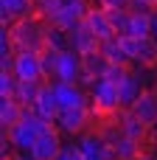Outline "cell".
Here are the masks:
<instances>
[{
    "instance_id": "obj_24",
    "label": "cell",
    "mask_w": 157,
    "mask_h": 160,
    "mask_svg": "<svg viewBox=\"0 0 157 160\" xmlns=\"http://www.w3.org/2000/svg\"><path fill=\"white\" fill-rule=\"evenodd\" d=\"M110 14V22L115 28V34H129V17H132V8H107Z\"/></svg>"
},
{
    "instance_id": "obj_25",
    "label": "cell",
    "mask_w": 157,
    "mask_h": 160,
    "mask_svg": "<svg viewBox=\"0 0 157 160\" xmlns=\"http://www.w3.org/2000/svg\"><path fill=\"white\" fill-rule=\"evenodd\" d=\"M39 56H42V70H45V79H53V76H56L59 51H56V48H51V45H45V48L39 51Z\"/></svg>"
},
{
    "instance_id": "obj_2",
    "label": "cell",
    "mask_w": 157,
    "mask_h": 160,
    "mask_svg": "<svg viewBox=\"0 0 157 160\" xmlns=\"http://www.w3.org/2000/svg\"><path fill=\"white\" fill-rule=\"evenodd\" d=\"M48 129H51V121L39 118L34 110H25L22 121H20L17 127H11V129L6 132V138H8V143H11L14 149H20V152H31V146L37 143V138H39L42 132H48Z\"/></svg>"
},
{
    "instance_id": "obj_27",
    "label": "cell",
    "mask_w": 157,
    "mask_h": 160,
    "mask_svg": "<svg viewBox=\"0 0 157 160\" xmlns=\"http://www.w3.org/2000/svg\"><path fill=\"white\" fill-rule=\"evenodd\" d=\"M48 45H51V48H56V51H67V48H70V34H67V31H62V28L48 25Z\"/></svg>"
},
{
    "instance_id": "obj_5",
    "label": "cell",
    "mask_w": 157,
    "mask_h": 160,
    "mask_svg": "<svg viewBox=\"0 0 157 160\" xmlns=\"http://www.w3.org/2000/svg\"><path fill=\"white\" fill-rule=\"evenodd\" d=\"M90 8H93V0H65V6L48 20V25L62 28V31H73L79 22H84Z\"/></svg>"
},
{
    "instance_id": "obj_22",
    "label": "cell",
    "mask_w": 157,
    "mask_h": 160,
    "mask_svg": "<svg viewBox=\"0 0 157 160\" xmlns=\"http://www.w3.org/2000/svg\"><path fill=\"white\" fill-rule=\"evenodd\" d=\"M101 53H104L112 65H132V62H129V53H126L124 45H121V37H112V39L101 42Z\"/></svg>"
},
{
    "instance_id": "obj_6",
    "label": "cell",
    "mask_w": 157,
    "mask_h": 160,
    "mask_svg": "<svg viewBox=\"0 0 157 160\" xmlns=\"http://www.w3.org/2000/svg\"><path fill=\"white\" fill-rule=\"evenodd\" d=\"M11 73H14L20 82H42V79H45L42 56H39L37 51H17Z\"/></svg>"
},
{
    "instance_id": "obj_17",
    "label": "cell",
    "mask_w": 157,
    "mask_h": 160,
    "mask_svg": "<svg viewBox=\"0 0 157 160\" xmlns=\"http://www.w3.org/2000/svg\"><path fill=\"white\" fill-rule=\"evenodd\" d=\"M118 127H121V132L124 135H129V138H135V141H146L149 138V132H152V127L149 124H143L132 110H121V115H118Z\"/></svg>"
},
{
    "instance_id": "obj_16",
    "label": "cell",
    "mask_w": 157,
    "mask_h": 160,
    "mask_svg": "<svg viewBox=\"0 0 157 160\" xmlns=\"http://www.w3.org/2000/svg\"><path fill=\"white\" fill-rule=\"evenodd\" d=\"M31 110H34L39 118L56 124L62 107H59V101H56V90H53V84H42V93H39V98H37V104H34Z\"/></svg>"
},
{
    "instance_id": "obj_34",
    "label": "cell",
    "mask_w": 157,
    "mask_h": 160,
    "mask_svg": "<svg viewBox=\"0 0 157 160\" xmlns=\"http://www.w3.org/2000/svg\"><path fill=\"white\" fill-rule=\"evenodd\" d=\"M135 160H157V158H152V155H140V158H135Z\"/></svg>"
},
{
    "instance_id": "obj_1",
    "label": "cell",
    "mask_w": 157,
    "mask_h": 160,
    "mask_svg": "<svg viewBox=\"0 0 157 160\" xmlns=\"http://www.w3.org/2000/svg\"><path fill=\"white\" fill-rule=\"evenodd\" d=\"M11 31V42L17 51H42L48 45V25L42 17H25V20H17L14 25H8Z\"/></svg>"
},
{
    "instance_id": "obj_28",
    "label": "cell",
    "mask_w": 157,
    "mask_h": 160,
    "mask_svg": "<svg viewBox=\"0 0 157 160\" xmlns=\"http://www.w3.org/2000/svg\"><path fill=\"white\" fill-rule=\"evenodd\" d=\"M65 6V0H34V8H37V17H42L45 22Z\"/></svg>"
},
{
    "instance_id": "obj_32",
    "label": "cell",
    "mask_w": 157,
    "mask_h": 160,
    "mask_svg": "<svg viewBox=\"0 0 157 160\" xmlns=\"http://www.w3.org/2000/svg\"><path fill=\"white\" fill-rule=\"evenodd\" d=\"M132 0H93V6H101V8H129Z\"/></svg>"
},
{
    "instance_id": "obj_19",
    "label": "cell",
    "mask_w": 157,
    "mask_h": 160,
    "mask_svg": "<svg viewBox=\"0 0 157 160\" xmlns=\"http://www.w3.org/2000/svg\"><path fill=\"white\" fill-rule=\"evenodd\" d=\"M129 110H132V112H135L143 124H149V127H152V124L157 121V93L143 90V96H140V98H138Z\"/></svg>"
},
{
    "instance_id": "obj_9",
    "label": "cell",
    "mask_w": 157,
    "mask_h": 160,
    "mask_svg": "<svg viewBox=\"0 0 157 160\" xmlns=\"http://www.w3.org/2000/svg\"><path fill=\"white\" fill-rule=\"evenodd\" d=\"M62 138H59V129H48V132H42L39 138H37V143L31 146V158L34 160H56L59 158V152H62Z\"/></svg>"
},
{
    "instance_id": "obj_14",
    "label": "cell",
    "mask_w": 157,
    "mask_h": 160,
    "mask_svg": "<svg viewBox=\"0 0 157 160\" xmlns=\"http://www.w3.org/2000/svg\"><path fill=\"white\" fill-rule=\"evenodd\" d=\"M37 8H34V0H0V20L3 25H14L17 20H25V17H34Z\"/></svg>"
},
{
    "instance_id": "obj_10",
    "label": "cell",
    "mask_w": 157,
    "mask_h": 160,
    "mask_svg": "<svg viewBox=\"0 0 157 160\" xmlns=\"http://www.w3.org/2000/svg\"><path fill=\"white\" fill-rule=\"evenodd\" d=\"M56 82H79L81 79V56L67 48V51H59V62H56Z\"/></svg>"
},
{
    "instance_id": "obj_21",
    "label": "cell",
    "mask_w": 157,
    "mask_h": 160,
    "mask_svg": "<svg viewBox=\"0 0 157 160\" xmlns=\"http://www.w3.org/2000/svg\"><path fill=\"white\" fill-rule=\"evenodd\" d=\"M152 31H155V14L132 11V17H129V34L132 37H152Z\"/></svg>"
},
{
    "instance_id": "obj_31",
    "label": "cell",
    "mask_w": 157,
    "mask_h": 160,
    "mask_svg": "<svg viewBox=\"0 0 157 160\" xmlns=\"http://www.w3.org/2000/svg\"><path fill=\"white\" fill-rule=\"evenodd\" d=\"M132 11H146V14H157V0H132L129 3Z\"/></svg>"
},
{
    "instance_id": "obj_3",
    "label": "cell",
    "mask_w": 157,
    "mask_h": 160,
    "mask_svg": "<svg viewBox=\"0 0 157 160\" xmlns=\"http://www.w3.org/2000/svg\"><path fill=\"white\" fill-rule=\"evenodd\" d=\"M90 107L96 115H115L124 110L121 104V90L115 82L110 79H96V84L90 87Z\"/></svg>"
},
{
    "instance_id": "obj_33",
    "label": "cell",
    "mask_w": 157,
    "mask_h": 160,
    "mask_svg": "<svg viewBox=\"0 0 157 160\" xmlns=\"http://www.w3.org/2000/svg\"><path fill=\"white\" fill-rule=\"evenodd\" d=\"M11 160H34L31 155H17V158H11Z\"/></svg>"
},
{
    "instance_id": "obj_36",
    "label": "cell",
    "mask_w": 157,
    "mask_h": 160,
    "mask_svg": "<svg viewBox=\"0 0 157 160\" xmlns=\"http://www.w3.org/2000/svg\"><path fill=\"white\" fill-rule=\"evenodd\" d=\"M152 135H155V138H157V121H155V124H152Z\"/></svg>"
},
{
    "instance_id": "obj_37",
    "label": "cell",
    "mask_w": 157,
    "mask_h": 160,
    "mask_svg": "<svg viewBox=\"0 0 157 160\" xmlns=\"http://www.w3.org/2000/svg\"><path fill=\"white\" fill-rule=\"evenodd\" d=\"M3 160H6V158H3Z\"/></svg>"
},
{
    "instance_id": "obj_26",
    "label": "cell",
    "mask_w": 157,
    "mask_h": 160,
    "mask_svg": "<svg viewBox=\"0 0 157 160\" xmlns=\"http://www.w3.org/2000/svg\"><path fill=\"white\" fill-rule=\"evenodd\" d=\"M17 84H20V79L11 70H0V98H14L17 96Z\"/></svg>"
},
{
    "instance_id": "obj_11",
    "label": "cell",
    "mask_w": 157,
    "mask_h": 160,
    "mask_svg": "<svg viewBox=\"0 0 157 160\" xmlns=\"http://www.w3.org/2000/svg\"><path fill=\"white\" fill-rule=\"evenodd\" d=\"M53 90H56V101L62 110H73V107H87V96L81 90V84L76 82H53Z\"/></svg>"
},
{
    "instance_id": "obj_29",
    "label": "cell",
    "mask_w": 157,
    "mask_h": 160,
    "mask_svg": "<svg viewBox=\"0 0 157 160\" xmlns=\"http://www.w3.org/2000/svg\"><path fill=\"white\" fill-rule=\"evenodd\" d=\"M126 76H129V65H112V62H110V68L104 70V76H101V79H110V82L121 84Z\"/></svg>"
},
{
    "instance_id": "obj_15",
    "label": "cell",
    "mask_w": 157,
    "mask_h": 160,
    "mask_svg": "<svg viewBox=\"0 0 157 160\" xmlns=\"http://www.w3.org/2000/svg\"><path fill=\"white\" fill-rule=\"evenodd\" d=\"M79 149H81L84 160H115L112 146L104 141V135H81Z\"/></svg>"
},
{
    "instance_id": "obj_13",
    "label": "cell",
    "mask_w": 157,
    "mask_h": 160,
    "mask_svg": "<svg viewBox=\"0 0 157 160\" xmlns=\"http://www.w3.org/2000/svg\"><path fill=\"white\" fill-rule=\"evenodd\" d=\"M84 25L101 39V42H107V39H112V37H118L115 34V28H112V22H110V14H107V8H101V6H93L90 8V14L84 17Z\"/></svg>"
},
{
    "instance_id": "obj_8",
    "label": "cell",
    "mask_w": 157,
    "mask_h": 160,
    "mask_svg": "<svg viewBox=\"0 0 157 160\" xmlns=\"http://www.w3.org/2000/svg\"><path fill=\"white\" fill-rule=\"evenodd\" d=\"M104 141L112 146L115 160H135V158H140V141H135V138L124 135V132H121V127H118V129H112V132H107V135H104Z\"/></svg>"
},
{
    "instance_id": "obj_23",
    "label": "cell",
    "mask_w": 157,
    "mask_h": 160,
    "mask_svg": "<svg viewBox=\"0 0 157 160\" xmlns=\"http://www.w3.org/2000/svg\"><path fill=\"white\" fill-rule=\"evenodd\" d=\"M42 84H45V82H20V84H17V96H14V98H17L22 107H28V110H31V107L37 104L39 93H42Z\"/></svg>"
},
{
    "instance_id": "obj_18",
    "label": "cell",
    "mask_w": 157,
    "mask_h": 160,
    "mask_svg": "<svg viewBox=\"0 0 157 160\" xmlns=\"http://www.w3.org/2000/svg\"><path fill=\"white\" fill-rule=\"evenodd\" d=\"M25 110L28 107H22L17 98H0V127H3V132H8L11 127H17L22 121Z\"/></svg>"
},
{
    "instance_id": "obj_35",
    "label": "cell",
    "mask_w": 157,
    "mask_h": 160,
    "mask_svg": "<svg viewBox=\"0 0 157 160\" xmlns=\"http://www.w3.org/2000/svg\"><path fill=\"white\" fill-rule=\"evenodd\" d=\"M152 37L157 39V14H155V31H152Z\"/></svg>"
},
{
    "instance_id": "obj_30",
    "label": "cell",
    "mask_w": 157,
    "mask_h": 160,
    "mask_svg": "<svg viewBox=\"0 0 157 160\" xmlns=\"http://www.w3.org/2000/svg\"><path fill=\"white\" fill-rule=\"evenodd\" d=\"M56 160H84V155H81L79 143H65V146H62V152H59V158H56Z\"/></svg>"
},
{
    "instance_id": "obj_7",
    "label": "cell",
    "mask_w": 157,
    "mask_h": 160,
    "mask_svg": "<svg viewBox=\"0 0 157 160\" xmlns=\"http://www.w3.org/2000/svg\"><path fill=\"white\" fill-rule=\"evenodd\" d=\"M90 124V107H73V110H62L56 118V129L65 135H81Z\"/></svg>"
},
{
    "instance_id": "obj_4",
    "label": "cell",
    "mask_w": 157,
    "mask_h": 160,
    "mask_svg": "<svg viewBox=\"0 0 157 160\" xmlns=\"http://www.w3.org/2000/svg\"><path fill=\"white\" fill-rule=\"evenodd\" d=\"M121 45L129 53V62L138 68H152L157 65V39L155 37H132L121 34Z\"/></svg>"
},
{
    "instance_id": "obj_12",
    "label": "cell",
    "mask_w": 157,
    "mask_h": 160,
    "mask_svg": "<svg viewBox=\"0 0 157 160\" xmlns=\"http://www.w3.org/2000/svg\"><path fill=\"white\" fill-rule=\"evenodd\" d=\"M70 34V48L79 53V56H87V53H96V51H101V39L84 25V22H79L73 31H67Z\"/></svg>"
},
{
    "instance_id": "obj_20",
    "label": "cell",
    "mask_w": 157,
    "mask_h": 160,
    "mask_svg": "<svg viewBox=\"0 0 157 160\" xmlns=\"http://www.w3.org/2000/svg\"><path fill=\"white\" fill-rule=\"evenodd\" d=\"M118 90H121V104H124V110H129V107H132V104H135V101L143 96V90H146V87H143L140 76L129 70V76H126V79L118 84Z\"/></svg>"
}]
</instances>
